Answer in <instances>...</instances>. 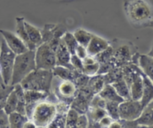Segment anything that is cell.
Listing matches in <instances>:
<instances>
[{
	"label": "cell",
	"mask_w": 153,
	"mask_h": 128,
	"mask_svg": "<svg viewBox=\"0 0 153 128\" xmlns=\"http://www.w3.org/2000/svg\"><path fill=\"white\" fill-rule=\"evenodd\" d=\"M8 127H10L8 114L4 109H0V128Z\"/></svg>",
	"instance_id": "37"
},
{
	"label": "cell",
	"mask_w": 153,
	"mask_h": 128,
	"mask_svg": "<svg viewBox=\"0 0 153 128\" xmlns=\"http://www.w3.org/2000/svg\"><path fill=\"white\" fill-rule=\"evenodd\" d=\"M51 93L35 90H25V98H26V115L30 120L32 112L35 106L39 102L47 100Z\"/></svg>",
	"instance_id": "12"
},
{
	"label": "cell",
	"mask_w": 153,
	"mask_h": 128,
	"mask_svg": "<svg viewBox=\"0 0 153 128\" xmlns=\"http://www.w3.org/2000/svg\"><path fill=\"white\" fill-rule=\"evenodd\" d=\"M0 33L2 34L3 39L6 42L8 47L16 55L22 54L29 50L26 45L25 44V43L20 39V38L17 34H14L8 30H4V29H0Z\"/></svg>",
	"instance_id": "11"
},
{
	"label": "cell",
	"mask_w": 153,
	"mask_h": 128,
	"mask_svg": "<svg viewBox=\"0 0 153 128\" xmlns=\"http://www.w3.org/2000/svg\"><path fill=\"white\" fill-rule=\"evenodd\" d=\"M0 52H1V47H0Z\"/></svg>",
	"instance_id": "46"
},
{
	"label": "cell",
	"mask_w": 153,
	"mask_h": 128,
	"mask_svg": "<svg viewBox=\"0 0 153 128\" xmlns=\"http://www.w3.org/2000/svg\"><path fill=\"white\" fill-rule=\"evenodd\" d=\"M100 69V63L98 61L93 63V64H86V65H83V73L85 75L88 76H92L98 74V71Z\"/></svg>",
	"instance_id": "34"
},
{
	"label": "cell",
	"mask_w": 153,
	"mask_h": 128,
	"mask_svg": "<svg viewBox=\"0 0 153 128\" xmlns=\"http://www.w3.org/2000/svg\"><path fill=\"white\" fill-rule=\"evenodd\" d=\"M153 101V83L151 79L143 73V95L140 103L143 107Z\"/></svg>",
	"instance_id": "18"
},
{
	"label": "cell",
	"mask_w": 153,
	"mask_h": 128,
	"mask_svg": "<svg viewBox=\"0 0 153 128\" xmlns=\"http://www.w3.org/2000/svg\"><path fill=\"white\" fill-rule=\"evenodd\" d=\"M53 73L51 70L35 69L20 82L24 90H35L51 93Z\"/></svg>",
	"instance_id": "3"
},
{
	"label": "cell",
	"mask_w": 153,
	"mask_h": 128,
	"mask_svg": "<svg viewBox=\"0 0 153 128\" xmlns=\"http://www.w3.org/2000/svg\"><path fill=\"white\" fill-rule=\"evenodd\" d=\"M66 123V115L65 114H59L56 113V116L51 123L50 124L48 127L53 128H64L65 127Z\"/></svg>",
	"instance_id": "33"
},
{
	"label": "cell",
	"mask_w": 153,
	"mask_h": 128,
	"mask_svg": "<svg viewBox=\"0 0 153 128\" xmlns=\"http://www.w3.org/2000/svg\"><path fill=\"white\" fill-rule=\"evenodd\" d=\"M119 105L120 103L113 102V101H106L105 110L107 115L110 116L113 120H120L119 114Z\"/></svg>",
	"instance_id": "30"
},
{
	"label": "cell",
	"mask_w": 153,
	"mask_h": 128,
	"mask_svg": "<svg viewBox=\"0 0 153 128\" xmlns=\"http://www.w3.org/2000/svg\"><path fill=\"white\" fill-rule=\"evenodd\" d=\"M62 40L64 42L65 45L67 47V49L68 50L70 53L71 55L75 54V50H76V47L78 46V43H77V41H76V38H74L73 34L70 33V32H68L67 31L64 34L62 38Z\"/></svg>",
	"instance_id": "28"
},
{
	"label": "cell",
	"mask_w": 153,
	"mask_h": 128,
	"mask_svg": "<svg viewBox=\"0 0 153 128\" xmlns=\"http://www.w3.org/2000/svg\"><path fill=\"white\" fill-rule=\"evenodd\" d=\"M36 69L35 50H28L26 53L16 55L13 68L11 85L21 82L31 72Z\"/></svg>",
	"instance_id": "4"
},
{
	"label": "cell",
	"mask_w": 153,
	"mask_h": 128,
	"mask_svg": "<svg viewBox=\"0 0 153 128\" xmlns=\"http://www.w3.org/2000/svg\"><path fill=\"white\" fill-rule=\"evenodd\" d=\"M75 55H76L79 58H80L82 60H83V58H86L89 54H88L86 47L82 46V45L78 44V46L76 47V50H75Z\"/></svg>",
	"instance_id": "40"
},
{
	"label": "cell",
	"mask_w": 153,
	"mask_h": 128,
	"mask_svg": "<svg viewBox=\"0 0 153 128\" xmlns=\"http://www.w3.org/2000/svg\"><path fill=\"white\" fill-rule=\"evenodd\" d=\"M17 107V97L14 88L12 90V92L9 94L8 98H7L6 103H5L4 110L8 113V115L13 112H16Z\"/></svg>",
	"instance_id": "29"
},
{
	"label": "cell",
	"mask_w": 153,
	"mask_h": 128,
	"mask_svg": "<svg viewBox=\"0 0 153 128\" xmlns=\"http://www.w3.org/2000/svg\"><path fill=\"white\" fill-rule=\"evenodd\" d=\"M80 114H81V113L77 111V110H75V109L71 107V109L68 110L67 114H66L65 127H76V122H77V119H78Z\"/></svg>",
	"instance_id": "31"
},
{
	"label": "cell",
	"mask_w": 153,
	"mask_h": 128,
	"mask_svg": "<svg viewBox=\"0 0 153 128\" xmlns=\"http://www.w3.org/2000/svg\"><path fill=\"white\" fill-rule=\"evenodd\" d=\"M56 65L63 66L70 69H74L71 64V54L65 47L62 38L56 50Z\"/></svg>",
	"instance_id": "14"
},
{
	"label": "cell",
	"mask_w": 153,
	"mask_h": 128,
	"mask_svg": "<svg viewBox=\"0 0 153 128\" xmlns=\"http://www.w3.org/2000/svg\"><path fill=\"white\" fill-rule=\"evenodd\" d=\"M56 115V103L47 99L35 106L30 120L35 123L36 127H48Z\"/></svg>",
	"instance_id": "5"
},
{
	"label": "cell",
	"mask_w": 153,
	"mask_h": 128,
	"mask_svg": "<svg viewBox=\"0 0 153 128\" xmlns=\"http://www.w3.org/2000/svg\"><path fill=\"white\" fill-rule=\"evenodd\" d=\"M59 82H57L54 87L53 94L59 101H65L71 104L74 99L76 98L78 88L76 83L71 80L60 79Z\"/></svg>",
	"instance_id": "8"
},
{
	"label": "cell",
	"mask_w": 153,
	"mask_h": 128,
	"mask_svg": "<svg viewBox=\"0 0 153 128\" xmlns=\"http://www.w3.org/2000/svg\"><path fill=\"white\" fill-rule=\"evenodd\" d=\"M105 101H113V102L122 103L125 100L118 95L116 89L111 84H105L102 90L98 94Z\"/></svg>",
	"instance_id": "22"
},
{
	"label": "cell",
	"mask_w": 153,
	"mask_h": 128,
	"mask_svg": "<svg viewBox=\"0 0 153 128\" xmlns=\"http://www.w3.org/2000/svg\"><path fill=\"white\" fill-rule=\"evenodd\" d=\"M36 69L52 70L56 66V50L48 43L43 44L35 50Z\"/></svg>",
	"instance_id": "7"
},
{
	"label": "cell",
	"mask_w": 153,
	"mask_h": 128,
	"mask_svg": "<svg viewBox=\"0 0 153 128\" xmlns=\"http://www.w3.org/2000/svg\"><path fill=\"white\" fill-rule=\"evenodd\" d=\"M111 85H113L114 89H116L118 95H120L121 98L126 100H130L131 98V93L130 89H129L128 85L127 82H126L123 77L120 78V79H117L115 82H112Z\"/></svg>",
	"instance_id": "24"
},
{
	"label": "cell",
	"mask_w": 153,
	"mask_h": 128,
	"mask_svg": "<svg viewBox=\"0 0 153 128\" xmlns=\"http://www.w3.org/2000/svg\"><path fill=\"white\" fill-rule=\"evenodd\" d=\"M71 107V104L69 103L65 102V101H58L56 103V113L59 114L66 115L68 110Z\"/></svg>",
	"instance_id": "35"
},
{
	"label": "cell",
	"mask_w": 153,
	"mask_h": 128,
	"mask_svg": "<svg viewBox=\"0 0 153 128\" xmlns=\"http://www.w3.org/2000/svg\"><path fill=\"white\" fill-rule=\"evenodd\" d=\"M110 46V41H107L104 38H101L100 36L92 34V38L89 41L87 47L88 54L92 56L98 55L101 53L104 52Z\"/></svg>",
	"instance_id": "13"
},
{
	"label": "cell",
	"mask_w": 153,
	"mask_h": 128,
	"mask_svg": "<svg viewBox=\"0 0 153 128\" xmlns=\"http://www.w3.org/2000/svg\"><path fill=\"white\" fill-rule=\"evenodd\" d=\"M16 55H17L8 47L5 40H2L0 52V68L1 75L5 85H11Z\"/></svg>",
	"instance_id": "6"
},
{
	"label": "cell",
	"mask_w": 153,
	"mask_h": 128,
	"mask_svg": "<svg viewBox=\"0 0 153 128\" xmlns=\"http://www.w3.org/2000/svg\"><path fill=\"white\" fill-rule=\"evenodd\" d=\"M52 71L53 76L56 77L60 79H65V80H71L73 82H75L76 78L82 73L75 69H70L59 65L56 66L53 69Z\"/></svg>",
	"instance_id": "16"
},
{
	"label": "cell",
	"mask_w": 153,
	"mask_h": 128,
	"mask_svg": "<svg viewBox=\"0 0 153 128\" xmlns=\"http://www.w3.org/2000/svg\"><path fill=\"white\" fill-rule=\"evenodd\" d=\"M123 9L130 24L136 29L148 27L153 20V7L148 0H125Z\"/></svg>",
	"instance_id": "1"
},
{
	"label": "cell",
	"mask_w": 153,
	"mask_h": 128,
	"mask_svg": "<svg viewBox=\"0 0 153 128\" xmlns=\"http://www.w3.org/2000/svg\"><path fill=\"white\" fill-rule=\"evenodd\" d=\"M139 127H153V101L143 107L142 113L137 119Z\"/></svg>",
	"instance_id": "15"
},
{
	"label": "cell",
	"mask_w": 153,
	"mask_h": 128,
	"mask_svg": "<svg viewBox=\"0 0 153 128\" xmlns=\"http://www.w3.org/2000/svg\"><path fill=\"white\" fill-rule=\"evenodd\" d=\"M73 35L74 38H76L78 44L82 45V46L85 47H87L89 41H90L91 38H92V33L83 29H78L74 32Z\"/></svg>",
	"instance_id": "27"
},
{
	"label": "cell",
	"mask_w": 153,
	"mask_h": 128,
	"mask_svg": "<svg viewBox=\"0 0 153 128\" xmlns=\"http://www.w3.org/2000/svg\"><path fill=\"white\" fill-rule=\"evenodd\" d=\"M14 85H5L0 88V109H4L9 94L14 89Z\"/></svg>",
	"instance_id": "32"
},
{
	"label": "cell",
	"mask_w": 153,
	"mask_h": 128,
	"mask_svg": "<svg viewBox=\"0 0 153 128\" xmlns=\"http://www.w3.org/2000/svg\"><path fill=\"white\" fill-rule=\"evenodd\" d=\"M113 121L114 120L112 118L106 115L98 122V127H110Z\"/></svg>",
	"instance_id": "39"
},
{
	"label": "cell",
	"mask_w": 153,
	"mask_h": 128,
	"mask_svg": "<svg viewBox=\"0 0 153 128\" xmlns=\"http://www.w3.org/2000/svg\"><path fill=\"white\" fill-rule=\"evenodd\" d=\"M148 55H149V56L152 57L153 58V41H152V45H151V48H150V50L149 52L148 53V54H147Z\"/></svg>",
	"instance_id": "42"
},
{
	"label": "cell",
	"mask_w": 153,
	"mask_h": 128,
	"mask_svg": "<svg viewBox=\"0 0 153 128\" xmlns=\"http://www.w3.org/2000/svg\"><path fill=\"white\" fill-rule=\"evenodd\" d=\"M139 66L153 83V58L148 55H140Z\"/></svg>",
	"instance_id": "23"
},
{
	"label": "cell",
	"mask_w": 153,
	"mask_h": 128,
	"mask_svg": "<svg viewBox=\"0 0 153 128\" xmlns=\"http://www.w3.org/2000/svg\"><path fill=\"white\" fill-rule=\"evenodd\" d=\"M10 127L11 128H23L24 124L29 120L26 115L17 112H13L8 115Z\"/></svg>",
	"instance_id": "25"
},
{
	"label": "cell",
	"mask_w": 153,
	"mask_h": 128,
	"mask_svg": "<svg viewBox=\"0 0 153 128\" xmlns=\"http://www.w3.org/2000/svg\"><path fill=\"white\" fill-rule=\"evenodd\" d=\"M0 78H2V75H1V68H0Z\"/></svg>",
	"instance_id": "45"
},
{
	"label": "cell",
	"mask_w": 153,
	"mask_h": 128,
	"mask_svg": "<svg viewBox=\"0 0 153 128\" xmlns=\"http://www.w3.org/2000/svg\"><path fill=\"white\" fill-rule=\"evenodd\" d=\"M71 64L72 67L75 69V70H78V71L82 72L83 73V60L75 54H73L71 56Z\"/></svg>",
	"instance_id": "36"
},
{
	"label": "cell",
	"mask_w": 153,
	"mask_h": 128,
	"mask_svg": "<svg viewBox=\"0 0 153 128\" xmlns=\"http://www.w3.org/2000/svg\"><path fill=\"white\" fill-rule=\"evenodd\" d=\"M16 34L20 38V39L25 43V44L29 50H35V48L31 44L30 41L28 37L27 32L25 27V19L24 17H16Z\"/></svg>",
	"instance_id": "21"
},
{
	"label": "cell",
	"mask_w": 153,
	"mask_h": 128,
	"mask_svg": "<svg viewBox=\"0 0 153 128\" xmlns=\"http://www.w3.org/2000/svg\"><path fill=\"white\" fill-rule=\"evenodd\" d=\"M76 127L86 128L89 127V119L86 113H81L79 115L77 122H76Z\"/></svg>",
	"instance_id": "38"
},
{
	"label": "cell",
	"mask_w": 153,
	"mask_h": 128,
	"mask_svg": "<svg viewBox=\"0 0 153 128\" xmlns=\"http://www.w3.org/2000/svg\"><path fill=\"white\" fill-rule=\"evenodd\" d=\"M66 32V27L61 23L45 24L44 29L42 30L43 41L48 43L56 50L59 41Z\"/></svg>",
	"instance_id": "10"
},
{
	"label": "cell",
	"mask_w": 153,
	"mask_h": 128,
	"mask_svg": "<svg viewBox=\"0 0 153 128\" xmlns=\"http://www.w3.org/2000/svg\"><path fill=\"white\" fill-rule=\"evenodd\" d=\"M143 107L140 101L126 100L119 105L120 119L127 121L137 120L142 113Z\"/></svg>",
	"instance_id": "9"
},
{
	"label": "cell",
	"mask_w": 153,
	"mask_h": 128,
	"mask_svg": "<svg viewBox=\"0 0 153 128\" xmlns=\"http://www.w3.org/2000/svg\"><path fill=\"white\" fill-rule=\"evenodd\" d=\"M113 51V60L116 67H123L126 64L134 63L139 65V57L134 45L128 41L114 39L110 42Z\"/></svg>",
	"instance_id": "2"
},
{
	"label": "cell",
	"mask_w": 153,
	"mask_h": 128,
	"mask_svg": "<svg viewBox=\"0 0 153 128\" xmlns=\"http://www.w3.org/2000/svg\"><path fill=\"white\" fill-rule=\"evenodd\" d=\"M14 86V91L17 94V107L16 112L22 113L23 115H26V98H25V90L20 83L16 84Z\"/></svg>",
	"instance_id": "26"
},
{
	"label": "cell",
	"mask_w": 153,
	"mask_h": 128,
	"mask_svg": "<svg viewBox=\"0 0 153 128\" xmlns=\"http://www.w3.org/2000/svg\"><path fill=\"white\" fill-rule=\"evenodd\" d=\"M143 71L134 76L133 80L129 84L131 98L134 101H140L143 95Z\"/></svg>",
	"instance_id": "17"
},
{
	"label": "cell",
	"mask_w": 153,
	"mask_h": 128,
	"mask_svg": "<svg viewBox=\"0 0 153 128\" xmlns=\"http://www.w3.org/2000/svg\"><path fill=\"white\" fill-rule=\"evenodd\" d=\"M5 84H4V82H3V79H2V78H0V88L1 87H3V86H5Z\"/></svg>",
	"instance_id": "43"
},
{
	"label": "cell",
	"mask_w": 153,
	"mask_h": 128,
	"mask_svg": "<svg viewBox=\"0 0 153 128\" xmlns=\"http://www.w3.org/2000/svg\"><path fill=\"white\" fill-rule=\"evenodd\" d=\"M25 27H26L28 37H29L31 44L33 45L35 49H37L38 47L44 43L42 30L26 21H25Z\"/></svg>",
	"instance_id": "19"
},
{
	"label": "cell",
	"mask_w": 153,
	"mask_h": 128,
	"mask_svg": "<svg viewBox=\"0 0 153 128\" xmlns=\"http://www.w3.org/2000/svg\"><path fill=\"white\" fill-rule=\"evenodd\" d=\"M106 84L104 74H96L90 76L86 88L93 95H98Z\"/></svg>",
	"instance_id": "20"
},
{
	"label": "cell",
	"mask_w": 153,
	"mask_h": 128,
	"mask_svg": "<svg viewBox=\"0 0 153 128\" xmlns=\"http://www.w3.org/2000/svg\"><path fill=\"white\" fill-rule=\"evenodd\" d=\"M149 27L152 28V29H153V20H152V21L151 22V23H150V25H149Z\"/></svg>",
	"instance_id": "44"
},
{
	"label": "cell",
	"mask_w": 153,
	"mask_h": 128,
	"mask_svg": "<svg viewBox=\"0 0 153 128\" xmlns=\"http://www.w3.org/2000/svg\"><path fill=\"white\" fill-rule=\"evenodd\" d=\"M36 126H35V123L32 121V120H29L26 124H24V127L23 128H35Z\"/></svg>",
	"instance_id": "41"
}]
</instances>
